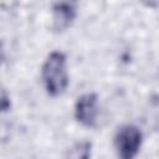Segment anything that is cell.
<instances>
[{"label":"cell","instance_id":"obj_1","mask_svg":"<svg viewBox=\"0 0 159 159\" xmlns=\"http://www.w3.org/2000/svg\"><path fill=\"white\" fill-rule=\"evenodd\" d=\"M42 81L45 89L51 97H60L68 86L67 58L61 51H52L42 65Z\"/></svg>","mask_w":159,"mask_h":159},{"label":"cell","instance_id":"obj_2","mask_svg":"<svg viewBox=\"0 0 159 159\" xmlns=\"http://www.w3.org/2000/svg\"><path fill=\"white\" fill-rule=\"evenodd\" d=\"M143 135L138 127L133 124L122 125L114 137V145L122 159L134 158L142 147Z\"/></svg>","mask_w":159,"mask_h":159},{"label":"cell","instance_id":"obj_3","mask_svg":"<svg viewBox=\"0 0 159 159\" xmlns=\"http://www.w3.org/2000/svg\"><path fill=\"white\" fill-rule=\"evenodd\" d=\"M98 116V97L96 93H84L77 98L75 104V118L84 127L96 125Z\"/></svg>","mask_w":159,"mask_h":159},{"label":"cell","instance_id":"obj_4","mask_svg":"<svg viewBox=\"0 0 159 159\" xmlns=\"http://www.w3.org/2000/svg\"><path fill=\"white\" fill-rule=\"evenodd\" d=\"M77 16V0H58L52 6V30L66 31Z\"/></svg>","mask_w":159,"mask_h":159},{"label":"cell","instance_id":"obj_5","mask_svg":"<svg viewBox=\"0 0 159 159\" xmlns=\"http://www.w3.org/2000/svg\"><path fill=\"white\" fill-rule=\"evenodd\" d=\"M150 108H153L154 109V116H153V122L155 123V128L157 129H159V96H155V97H153L152 98V101H150Z\"/></svg>","mask_w":159,"mask_h":159},{"label":"cell","instance_id":"obj_6","mask_svg":"<svg viewBox=\"0 0 159 159\" xmlns=\"http://www.w3.org/2000/svg\"><path fill=\"white\" fill-rule=\"evenodd\" d=\"M9 108H10V99H9L5 89H2V92H1V109H2V112H6Z\"/></svg>","mask_w":159,"mask_h":159}]
</instances>
